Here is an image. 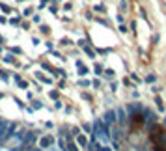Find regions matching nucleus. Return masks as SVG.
I'll return each mask as SVG.
<instances>
[{
    "label": "nucleus",
    "mask_w": 166,
    "mask_h": 151,
    "mask_svg": "<svg viewBox=\"0 0 166 151\" xmlns=\"http://www.w3.org/2000/svg\"><path fill=\"white\" fill-rule=\"evenodd\" d=\"M0 8H2V11H6V13H10V11H11L8 6H4V4H0Z\"/></svg>",
    "instance_id": "7ed1b4c3"
},
{
    "label": "nucleus",
    "mask_w": 166,
    "mask_h": 151,
    "mask_svg": "<svg viewBox=\"0 0 166 151\" xmlns=\"http://www.w3.org/2000/svg\"><path fill=\"white\" fill-rule=\"evenodd\" d=\"M47 2H49V0H41V6H45Z\"/></svg>",
    "instance_id": "20e7f679"
},
{
    "label": "nucleus",
    "mask_w": 166,
    "mask_h": 151,
    "mask_svg": "<svg viewBox=\"0 0 166 151\" xmlns=\"http://www.w3.org/2000/svg\"><path fill=\"white\" fill-rule=\"evenodd\" d=\"M103 121L107 123V127H108V125H112V123H114V112H107V114H105V118H103Z\"/></svg>",
    "instance_id": "f257e3e1"
},
{
    "label": "nucleus",
    "mask_w": 166,
    "mask_h": 151,
    "mask_svg": "<svg viewBox=\"0 0 166 151\" xmlns=\"http://www.w3.org/2000/svg\"><path fill=\"white\" fill-rule=\"evenodd\" d=\"M116 114L120 116V118H118V119H120V121H125V112H123L121 108H118V110H116Z\"/></svg>",
    "instance_id": "f03ea898"
}]
</instances>
